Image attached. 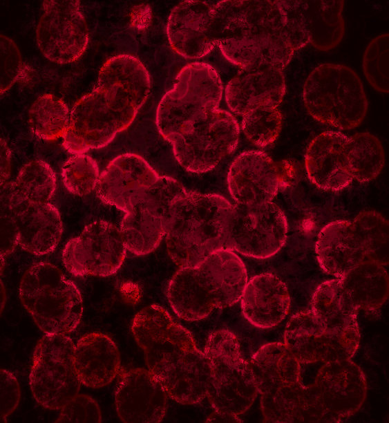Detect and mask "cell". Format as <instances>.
Listing matches in <instances>:
<instances>
[{
	"label": "cell",
	"instance_id": "cell-36",
	"mask_svg": "<svg viewBox=\"0 0 389 423\" xmlns=\"http://www.w3.org/2000/svg\"><path fill=\"white\" fill-rule=\"evenodd\" d=\"M361 240L366 260L383 266L388 263V221L374 211H364L352 220Z\"/></svg>",
	"mask_w": 389,
	"mask_h": 423
},
{
	"label": "cell",
	"instance_id": "cell-41",
	"mask_svg": "<svg viewBox=\"0 0 389 423\" xmlns=\"http://www.w3.org/2000/svg\"><path fill=\"white\" fill-rule=\"evenodd\" d=\"M55 422H102V413L91 396L77 394L60 410Z\"/></svg>",
	"mask_w": 389,
	"mask_h": 423
},
{
	"label": "cell",
	"instance_id": "cell-22",
	"mask_svg": "<svg viewBox=\"0 0 389 423\" xmlns=\"http://www.w3.org/2000/svg\"><path fill=\"white\" fill-rule=\"evenodd\" d=\"M213 7L202 1H184L171 10L167 35L171 48L187 59H200L210 53L216 41L213 33Z\"/></svg>",
	"mask_w": 389,
	"mask_h": 423
},
{
	"label": "cell",
	"instance_id": "cell-16",
	"mask_svg": "<svg viewBox=\"0 0 389 423\" xmlns=\"http://www.w3.org/2000/svg\"><path fill=\"white\" fill-rule=\"evenodd\" d=\"M36 29V41L43 55L59 64L79 59L85 53L89 32L77 0L44 1Z\"/></svg>",
	"mask_w": 389,
	"mask_h": 423
},
{
	"label": "cell",
	"instance_id": "cell-5",
	"mask_svg": "<svg viewBox=\"0 0 389 423\" xmlns=\"http://www.w3.org/2000/svg\"><path fill=\"white\" fill-rule=\"evenodd\" d=\"M232 208L220 195L187 191L176 204L166 234L171 260L180 268L196 267L225 249Z\"/></svg>",
	"mask_w": 389,
	"mask_h": 423
},
{
	"label": "cell",
	"instance_id": "cell-32",
	"mask_svg": "<svg viewBox=\"0 0 389 423\" xmlns=\"http://www.w3.org/2000/svg\"><path fill=\"white\" fill-rule=\"evenodd\" d=\"M342 286L359 310L379 309L388 296V275L383 265L365 260L340 278Z\"/></svg>",
	"mask_w": 389,
	"mask_h": 423
},
{
	"label": "cell",
	"instance_id": "cell-10",
	"mask_svg": "<svg viewBox=\"0 0 389 423\" xmlns=\"http://www.w3.org/2000/svg\"><path fill=\"white\" fill-rule=\"evenodd\" d=\"M187 191L175 179L160 176L125 212L120 231L126 250L144 256L157 248L167 233L176 204Z\"/></svg>",
	"mask_w": 389,
	"mask_h": 423
},
{
	"label": "cell",
	"instance_id": "cell-35",
	"mask_svg": "<svg viewBox=\"0 0 389 423\" xmlns=\"http://www.w3.org/2000/svg\"><path fill=\"white\" fill-rule=\"evenodd\" d=\"M385 160L382 144L373 134L361 132L350 138L348 161L353 179L371 181L381 173Z\"/></svg>",
	"mask_w": 389,
	"mask_h": 423
},
{
	"label": "cell",
	"instance_id": "cell-37",
	"mask_svg": "<svg viewBox=\"0 0 389 423\" xmlns=\"http://www.w3.org/2000/svg\"><path fill=\"white\" fill-rule=\"evenodd\" d=\"M283 115L276 106L255 109L243 116L242 131L252 143L258 147L272 144L282 128Z\"/></svg>",
	"mask_w": 389,
	"mask_h": 423
},
{
	"label": "cell",
	"instance_id": "cell-18",
	"mask_svg": "<svg viewBox=\"0 0 389 423\" xmlns=\"http://www.w3.org/2000/svg\"><path fill=\"white\" fill-rule=\"evenodd\" d=\"M296 51L310 44L320 51L336 48L343 39V1H280Z\"/></svg>",
	"mask_w": 389,
	"mask_h": 423
},
{
	"label": "cell",
	"instance_id": "cell-21",
	"mask_svg": "<svg viewBox=\"0 0 389 423\" xmlns=\"http://www.w3.org/2000/svg\"><path fill=\"white\" fill-rule=\"evenodd\" d=\"M168 397L149 370L129 369L122 372L115 390L116 412L124 423H158L167 413Z\"/></svg>",
	"mask_w": 389,
	"mask_h": 423
},
{
	"label": "cell",
	"instance_id": "cell-45",
	"mask_svg": "<svg viewBox=\"0 0 389 423\" xmlns=\"http://www.w3.org/2000/svg\"><path fill=\"white\" fill-rule=\"evenodd\" d=\"M207 422H242L238 416H231L214 412L207 420Z\"/></svg>",
	"mask_w": 389,
	"mask_h": 423
},
{
	"label": "cell",
	"instance_id": "cell-15",
	"mask_svg": "<svg viewBox=\"0 0 389 423\" xmlns=\"http://www.w3.org/2000/svg\"><path fill=\"white\" fill-rule=\"evenodd\" d=\"M321 422H341L355 414L367 395V380L352 359L325 362L309 386Z\"/></svg>",
	"mask_w": 389,
	"mask_h": 423
},
{
	"label": "cell",
	"instance_id": "cell-4",
	"mask_svg": "<svg viewBox=\"0 0 389 423\" xmlns=\"http://www.w3.org/2000/svg\"><path fill=\"white\" fill-rule=\"evenodd\" d=\"M247 281L242 259L234 251L222 249L196 267L180 268L169 281L167 299L180 318L200 321L215 308L237 303Z\"/></svg>",
	"mask_w": 389,
	"mask_h": 423
},
{
	"label": "cell",
	"instance_id": "cell-3",
	"mask_svg": "<svg viewBox=\"0 0 389 423\" xmlns=\"http://www.w3.org/2000/svg\"><path fill=\"white\" fill-rule=\"evenodd\" d=\"M212 20L216 46L241 69L283 70L296 51L280 1H220L213 7Z\"/></svg>",
	"mask_w": 389,
	"mask_h": 423
},
{
	"label": "cell",
	"instance_id": "cell-14",
	"mask_svg": "<svg viewBox=\"0 0 389 423\" xmlns=\"http://www.w3.org/2000/svg\"><path fill=\"white\" fill-rule=\"evenodd\" d=\"M284 344L300 364L352 359L360 342L359 328L332 329L311 310L293 314L286 324Z\"/></svg>",
	"mask_w": 389,
	"mask_h": 423
},
{
	"label": "cell",
	"instance_id": "cell-31",
	"mask_svg": "<svg viewBox=\"0 0 389 423\" xmlns=\"http://www.w3.org/2000/svg\"><path fill=\"white\" fill-rule=\"evenodd\" d=\"M260 409L265 422H321L310 387L302 382L260 395Z\"/></svg>",
	"mask_w": 389,
	"mask_h": 423
},
{
	"label": "cell",
	"instance_id": "cell-12",
	"mask_svg": "<svg viewBox=\"0 0 389 423\" xmlns=\"http://www.w3.org/2000/svg\"><path fill=\"white\" fill-rule=\"evenodd\" d=\"M239 135V126L233 115L217 109L171 143L176 160L185 170L205 173L236 149Z\"/></svg>",
	"mask_w": 389,
	"mask_h": 423
},
{
	"label": "cell",
	"instance_id": "cell-6",
	"mask_svg": "<svg viewBox=\"0 0 389 423\" xmlns=\"http://www.w3.org/2000/svg\"><path fill=\"white\" fill-rule=\"evenodd\" d=\"M20 301L39 328L46 335L73 332L83 314V300L76 285L48 262L30 266L22 276Z\"/></svg>",
	"mask_w": 389,
	"mask_h": 423
},
{
	"label": "cell",
	"instance_id": "cell-38",
	"mask_svg": "<svg viewBox=\"0 0 389 423\" xmlns=\"http://www.w3.org/2000/svg\"><path fill=\"white\" fill-rule=\"evenodd\" d=\"M61 176L64 187L70 193L83 196L97 188L100 173L97 162L83 153L68 158L61 167Z\"/></svg>",
	"mask_w": 389,
	"mask_h": 423
},
{
	"label": "cell",
	"instance_id": "cell-34",
	"mask_svg": "<svg viewBox=\"0 0 389 423\" xmlns=\"http://www.w3.org/2000/svg\"><path fill=\"white\" fill-rule=\"evenodd\" d=\"M66 104L61 98L52 95L39 96L28 110V122L32 132L44 140L63 138L70 121Z\"/></svg>",
	"mask_w": 389,
	"mask_h": 423
},
{
	"label": "cell",
	"instance_id": "cell-29",
	"mask_svg": "<svg viewBox=\"0 0 389 423\" xmlns=\"http://www.w3.org/2000/svg\"><path fill=\"white\" fill-rule=\"evenodd\" d=\"M249 364L260 395L301 382V364L283 343L264 344L253 355Z\"/></svg>",
	"mask_w": 389,
	"mask_h": 423
},
{
	"label": "cell",
	"instance_id": "cell-33",
	"mask_svg": "<svg viewBox=\"0 0 389 423\" xmlns=\"http://www.w3.org/2000/svg\"><path fill=\"white\" fill-rule=\"evenodd\" d=\"M358 310L345 292L340 278L321 283L312 297V312L330 328H359Z\"/></svg>",
	"mask_w": 389,
	"mask_h": 423
},
{
	"label": "cell",
	"instance_id": "cell-30",
	"mask_svg": "<svg viewBox=\"0 0 389 423\" xmlns=\"http://www.w3.org/2000/svg\"><path fill=\"white\" fill-rule=\"evenodd\" d=\"M56 187L51 167L35 160L23 165L14 181L1 187V202L15 212L30 205L48 203Z\"/></svg>",
	"mask_w": 389,
	"mask_h": 423
},
{
	"label": "cell",
	"instance_id": "cell-7",
	"mask_svg": "<svg viewBox=\"0 0 389 423\" xmlns=\"http://www.w3.org/2000/svg\"><path fill=\"white\" fill-rule=\"evenodd\" d=\"M302 97L314 120L341 130L361 125L368 109L359 76L341 64L325 63L314 68L304 83Z\"/></svg>",
	"mask_w": 389,
	"mask_h": 423
},
{
	"label": "cell",
	"instance_id": "cell-27",
	"mask_svg": "<svg viewBox=\"0 0 389 423\" xmlns=\"http://www.w3.org/2000/svg\"><path fill=\"white\" fill-rule=\"evenodd\" d=\"M73 362L81 383L92 388L109 384L121 369L120 354L116 344L101 332L88 333L77 341Z\"/></svg>",
	"mask_w": 389,
	"mask_h": 423
},
{
	"label": "cell",
	"instance_id": "cell-43",
	"mask_svg": "<svg viewBox=\"0 0 389 423\" xmlns=\"http://www.w3.org/2000/svg\"><path fill=\"white\" fill-rule=\"evenodd\" d=\"M19 245L18 231L12 210L1 203V258L8 256Z\"/></svg>",
	"mask_w": 389,
	"mask_h": 423
},
{
	"label": "cell",
	"instance_id": "cell-23",
	"mask_svg": "<svg viewBox=\"0 0 389 423\" xmlns=\"http://www.w3.org/2000/svg\"><path fill=\"white\" fill-rule=\"evenodd\" d=\"M350 138L338 131H324L308 144L305 168L311 182L318 188L336 191L352 181L348 161Z\"/></svg>",
	"mask_w": 389,
	"mask_h": 423
},
{
	"label": "cell",
	"instance_id": "cell-19",
	"mask_svg": "<svg viewBox=\"0 0 389 423\" xmlns=\"http://www.w3.org/2000/svg\"><path fill=\"white\" fill-rule=\"evenodd\" d=\"M286 162L278 164L260 151L241 153L231 163L227 186L236 204L253 205L272 202L285 178Z\"/></svg>",
	"mask_w": 389,
	"mask_h": 423
},
{
	"label": "cell",
	"instance_id": "cell-8",
	"mask_svg": "<svg viewBox=\"0 0 389 423\" xmlns=\"http://www.w3.org/2000/svg\"><path fill=\"white\" fill-rule=\"evenodd\" d=\"M222 90L218 73L209 64L193 62L182 67L157 107L155 124L160 133L171 142L218 109Z\"/></svg>",
	"mask_w": 389,
	"mask_h": 423
},
{
	"label": "cell",
	"instance_id": "cell-1",
	"mask_svg": "<svg viewBox=\"0 0 389 423\" xmlns=\"http://www.w3.org/2000/svg\"><path fill=\"white\" fill-rule=\"evenodd\" d=\"M151 77L144 64L131 55L108 59L101 67L97 86L73 105L63 146L70 153L83 154L108 145L133 122L151 91Z\"/></svg>",
	"mask_w": 389,
	"mask_h": 423
},
{
	"label": "cell",
	"instance_id": "cell-40",
	"mask_svg": "<svg viewBox=\"0 0 389 423\" xmlns=\"http://www.w3.org/2000/svg\"><path fill=\"white\" fill-rule=\"evenodd\" d=\"M0 44V93L3 95L21 77L23 70V61L19 49L12 39L1 35Z\"/></svg>",
	"mask_w": 389,
	"mask_h": 423
},
{
	"label": "cell",
	"instance_id": "cell-24",
	"mask_svg": "<svg viewBox=\"0 0 389 423\" xmlns=\"http://www.w3.org/2000/svg\"><path fill=\"white\" fill-rule=\"evenodd\" d=\"M285 91L282 70L273 67L241 69L227 83L225 97L231 111L243 116L259 108L278 107Z\"/></svg>",
	"mask_w": 389,
	"mask_h": 423
},
{
	"label": "cell",
	"instance_id": "cell-20",
	"mask_svg": "<svg viewBox=\"0 0 389 423\" xmlns=\"http://www.w3.org/2000/svg\"><path fill=\"white\" fill-rule=\"evenodd\" d=\"M141 156L126 153L109 162L100 173L97 194L104 203L126 212L159 179Z\"/></svg>",
	"mask_w": 389,
	"mask_h": 423
},
{
	"label": "cell",
	"instance_id": "cell-25",
	"mask_svg": "<svg viewBox=\"0 0 389 423\" xmlns=\"http://www.w3.org/2000/svg\"><path fill=\"white\" fill-rule=\"evenodd\" d=\"M290 301L286 284L269 272L256 275L247 281L240 298L244 317L260 329L279 324L289 312Z\"/></svg>",
	"mask_w": 389,
	"mask_h": 423
},
{
	"label": "cell",
	"instance_id": "cell-13",
	"mask_svg": "<svg viewBox=\"0 0 389 423\" xmlns=\"http://www.w3.org/2000/svg\"><path fill=\"white\" fill-rule=\"evenodd\" d=\"M288 232L286 216L272 202L233 205L225 249L263 259L273 256L285 245Z\"/></svg>",
	"mask_w": 389,
	"mask_h": 423
},
{
	"label": "cell",
	"instance_id": "cell-42",
	"mask_svg": "<svg viewBox=\"0 0 389 423\" xmlns=\"http://www.w3.org/2000/svg\"><path fill=\"white\" fill-rule=\"evenodd\" d=\"M1 421L5 422L19 405L21 389L16 377L10 371L1 369Z\"/></svg>",
	"mask_w": 389,
	"mask_h": 423
},
{
	"label": "cell",
	"instance_id": "cell-17",
	"mask_svg": "<svg viewBox=\"0 0 389 423\" xmlns=\"http://www.w3.org/2000/svg\"><path fill=\"white\" fill-rule=\"evenodd\" d=\"M126 250L120 229L99 220L87 225L66 244L62 261L75 276L107 277L120 268Z\"/></svg>",
	"mask_w": 389,
	"mask_h": 423
},
{
	"label": "cell",
	"instance_id": "cell-26",
	"mask_svg": "<svg viewBox=\"0 0 389 423\" xmlns=\"http://www.w3.org/2000/svg\"><path fill=\"white\" fill-rule=\"evenodd\" d=\"M315 252L323 271L336 278L343 277L366 260L352 220H338L325 225L318 234Z\"/></svg>",
	"mask_w": 389,
	"mask_h": 423
},
{
	"label": "cell",
	"instance_id": "cell-44",
	"mask_svg": "<svg viewBox=\"0 0 389 423\" xmlns=\"http://www.w3.org/2000/svg\"><path fill=\"white\" fill-rule=\"evenodd\" d=\"M11 169V152L4 140L1 139V187L8 182Z\"/></svg>",
	"mask_w": 389,
	"mask_h": 423
},
{
	"label": "cell",
	"instance_id": "cell-2",
	"mask_svg": "<svg viewBox=\"0 0 389 423\" xmlns=\"http://www.w3.org/2000/svg\"><path fill=\"white\" fill-rule=\"evenodd\" d=\"M131 332L144 353L148 370L169 397L184 405L201 402L210 367L191 333L162 306L149 305L133 317Z\"/></svg>",
	"mask_w": 389,
	"mask_h": 423
},
{
	"label": "cell",
	"instance_id": "cell-39",
	"mask_svg": "<svg viewBox=\"0 0 389 423\" xmlns=\"http://www.w3.org/2000/svg\"><path fill=\"white\" fill-rule=\"evenodd\" d=\"M389 35L380 34L368 44L363 55V71L370 85L377 91L388 93Z\"/></svg>",
	"mask_w": 389,
	"mask_h": 423
},
{
	"label": "cell",
	"instance_id": "cell-11",
	"mask_svg": "<svg viewBox=\"0 0 389 423\" xmlns=\"http://www.w3.org/2000/svg\"><path fill=\"white\" fill-rule=\"evenodd\" d=\"M75 344L66 335H44L35 348L29 375L30 391L46 409L60 410L80 390L74 362Z\"/></svg>",
	"mask_w": 389,
	"mask_h": 423
},
{
	"label": "cell",
	"instance_id": "cell-28",
	"mask_svg": "<svg viewBox=\"0 0 389 423\" xmlns=\"http://www.w3.org/2000/svg\"><path fill=\"white\" fill-rule=\"evenodd\" d=\"M13 212L19 245L23 250L43 256L55 249L62 235L63 224L55 205L50 203L30 205Z\"/></svg>",
	"mask_w": 389,
	"mask_h": 423
},
{
	"label": "cell",
	"instance_id": "cell-9",
	"mask_svg": "<svg viewBox=\"0 0 389 423\" xmlns=\"http://www.w3.org/2000/svg\"><path fill=\"white\" fill-rule=\"evenodd\" d=\"M204 353L210 367L206 397L211 407L214 412L238 417L258 393L238 338L227 329L216 330L209 336Z\"/></svg>",
	"mask_w": 389,
	"mask_h": 423
}]
</instances>
